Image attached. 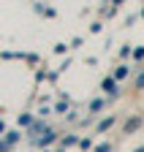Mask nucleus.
Listing matches in <instances>:
<instances>
[{
    "mask_svg": "<svg viewBox=\"0 0 144 152\" xmlns=\"http://www.w3.org/2000/svg\"><path fill=\"white\" fill-rule=\"evenodd\" d=\"M103 90H106V92H114V90H117L114 79H106V82H103Z\"/></svg>",
    "mask_w": 144,
    "mask_h": 152,
    "instance_id": "1",
    "label": "nucleus"
},
{
    "mask_svg": "<svg viewBox=\"0 0 144 152\" xmlns=\"http://www.w3.org/2000/svg\"><path fill=\"white\" fill-rule=\"evenodd\" d=\"M139 87H144V73H141V79H139Z\"/></svg>",
    "mask_w": 144,
    "mask_h": 152,
    "instance_id": "3",
    "label": "nucleus"
},
{
    "mask_svg": "<svg viewBox=\"0 0 144 152\" xmlns=\"http://www.w3.org/2000/svg\"><path fill=\"white\" fill-rule=\"evenodd\" d=\"M109 125H112V117H109V120H103V122L98 125V130H106V128H109Z\"/></svg>",
    "mask_w": 144,
    "mask_h": 152,
    "instance_id": "2",
    "label": "nucleus"
},
{
    "mask_svg": "<svg viewBox=\"0 0 144 152\" xmlns=\"http://www.w3.org/2000/svg\"><path fill=\"white\" fill-rule=\"evenodd\" d=\"M0 133H6V125H3V122H0Z\"/></svg>",
    "mask_w": 144,
    "mask_h": 152,
    "instance_id": "4",
    "label": "nucleus"
}]
</instances>
